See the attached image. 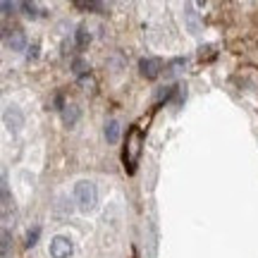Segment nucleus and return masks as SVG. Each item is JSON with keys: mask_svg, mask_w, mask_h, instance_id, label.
<instances>
[{"mask_svg": "<svg viewBox=\"0 0 258 258\" xmlns=\"http://www.w3.org/2000/svg\"><path fill=\"white\" fill-rule=\"evenodd\" d=\"M141 146H144V132L139 127H132L127 134V146H124V170H127L129 175L137 170Z\"/></svg>", "mask_w": 258, "mask_h": 258, "instance_id": "1", "label": "nucleus"}, {"mask_svg": "<svg viewBox=\"0 0 258 258\" xmlns=\"http://www.w3.org/2000/svg\"><path fill=\"white\" fill-rule=\"evenodd\" d=\"M74 201H77V208L82 213H91L98 203V191H96V184L93 182H77L74 186Z\"/></svg>", "mask_w": 258, "mask_h": 258, "instance_id": "2", "label": "nucleus"}, {"mask_svg": "<svg viewBox=\"0 0 258 258\" xmlns=\"http://www.w3.org/2000/svg\"><path fill=\"white\" fill-rule=\"evenodd\" d=\"M48 251H50V258H70L74 251V244L70 237H53Z\"/></svg>", "mask_w": 258, "mask_h": 258, "instance_id": "3", "label": "nucleus"}, {"mask_svg": "<svg viewBox=\"0 0 258 258\" xmlns=\"http://www.w3.org/2000/svg\"><path fill=\"white\" fill-rule=\"evenodd\" d=\"M139 70H141V74H144L146 79H158V77H160V70H163V62H160L158 57H144V60L139 62Z\"/></svg>", "mask_w": 258, "mask_h": 258, "instance_id": "4", "label": "nucleus"}, {"mask_svg": "<svg viewBox=\"0 0 258 258\" xmlns=\"http://www.w3.org/2000/svg\"><path fill=\"white\" fill-rule=\"evenodd\" d=\"M184 19L186 27H189V34H201V19H199V12H196V5L194 3H186L184 5Z\"/></svg>", "mask_w": 258, "mask_h": 258, "instance_id": "5", "label": "nucleus"}, {"mask_svg": "<svg viewBox=\"0 0 258 258\" xmlns=\"http://www.w3.org/2000/svg\"><path fill=\"white\" fill-rule=\"evenodd\" d=\"M5 43H8L12 50H24L27 46V38H24V31L22 29H5Z\"/></svg>", "mask_w": 258, "mask_h": 258, "instance_id": "6", "label": "nucleus"}, {"mask_svg": "<svg viewBox=\"0 0 258 258\" xmlns=\"http://www.w3.org/2000/svg\"><path fill=\"white\" fill-rule=\"evenodd\" d=\"M120 132H122V127L117 120L105 122V139H108V144H117L120 141Z\"/></svg>", "mask_w": 258, "mask_h": 258, "instance_id": "7", "label": "nucleus"}, {"mask_svg": "<svg viewBox=\"0 0 258 258\" xmlns=\"http://www.w3.org/2000/svg\"><path fill=\"white\" fill-rule=\"evenodd\" d=\"M22 112L17 110V108H8V110H5V124H8L10 129H15V132H17L19 127H22Z\"/></svg>", "mask_w": 258, "mask_h": 258, "instance_id": "8", "label": "nucleus"}, {"mask_svg": "<svg viewBox=\"0 0 258 258\" xmlns=\"http://www.w3.org/2000/svg\"><path fill=\"white\" fill-rule=\"evenodd\" d=\"M62 122L67 124V127H74V124L79 122V108L72 105V103H70V105H64L62 108Z\"/></svg>", "mask_w": 258, "mask_h": 258, "instance_id": "9", "label": "nucleus"}, {"mask_svg": "<svg viewBox=\"0 0 258 258\" xmlns=\"http://www.w3.org/2000/svg\"><path fill=\"white\" fill-rule=\"evenodd\" d=\"M184 64H186V60H184V57H177V60H172V62L167 64L165 77H167V79H175L177 74H179V72H182V70H184Z\"/></svg>", "mask_w": 258, "mask_h": 258, "instance_id": "10", "label": "nucleus"}, {"mask_svg": "<svg viewBox=\"0 0 258 258\" xmlns=\"http://www.w3.org/2000/svg\"><path fill=\"white\" fill-rule=\"evenodd\" d=\"M89 41H91V34H89V31H86L84 27L77 29V46H79V48L89 46Z\"/></svg>", "mask_w": 258, "mask_h": 258, "instance_id": "11", "label": "nucleus"}, {"mask_svg": "<svg viewBox=\"0 0 258 258\" xmlns=\"http://www.w3.org/2000/svg\"><path fill=\"white\" fill-rule=\"evenodd\" d=\"M19 8L24 10L27 17H38V8L34 5V3H19Z\"/></svg>", "mask_w": 258, "mask_h": 258, "instance_id": "12", "label": "nucleus"}, {"mask_svg": "<svg viewBox=\"0 0 258 258\" xmlns=\"http://www.w3.org/2000/svg\"><path fill=\"white\" fill-rule=\"evenodd\" d=\"M10 244H12V237L8 230H3V258H10Z\"/></svg>", "mask_w": 258, "mask_h": 258, "instance_id": "13", "label": "nucleus"}, {"mask_svg": "<svg viewBox=\"0 0 258 258\" xmlns=\"http://www.w3.org/2000/svg\"><path fill=\"white\" fill-rule=\"evenodd\" d=\"M0 8H3V15L8 17V15H12V12L19 8V5L17 3H8V0H3V5H0Z\"/></svg>", "mask_w": 258, "mask_h": 258, "instance_id": "14", "label": "nucleus"}, {"mask_svg": "<svg viewBox=\"0 0 258 258\" xmlns=\"http://www.w3.org/2000/svg\"><path fill=\"white\" fill-rule=\"evenodd\" d=\"M77 8H82V10H105V5H101V3H77Z\"/></svg>", "mask_w": 258, "mask_h": 258, "instance_id": "15", "label": "nucleus"}, {"mask_svg": "<svg viewBox=\"0 0 258 258\" xmlns=\"http://www.w3.org/2000/svg\"><path fill=\"white\" fill-rule=\"evenodd\" d=\"M38 234H41V230H31L29 232V237H27V246H34V244H36V239H38Z\"/></svg>", "mask_w": 258, "mask_h": 258, "instance_id": "16", "label": "nucleus"}, {"mask_svg": "<svg viewBox=\"0 0 258 258\" xmlns=\"http://www.w3.org/2000/svg\"><path fill=\"white\" fill-rule=\"evenodd\" d=\"M213 55V46H201V48H199V57H201V60H203V57H211Z\"/></svg>", "mask_w": 258, "mask_h": 258, "instance_id": "17", "label": "nucleus"}, {"mask_svg": "<svg viewBox=\"0 0 258 258\" xmlns=\"http://www.w3.org/2000/svg\"><path fill=\"white\" fill-rule=\"evenodd\" d=\"M74 72H77V74L86 72V70H84V62H82V60H74Z\"/></svg>", "mask_w": 258, "mask_h": 258, "instance_id": "18", "label": "nucleus"}, {"mask_svg": "<svg viewBox=\"0 0 258 258\" xmlns=\"http://www.w3.org/2000/svg\"><path fill=\"white\" fill-rule=\"evenodd\" d=\"M36 55H38V46L34 43V46L29 48V57H36Z\"/></svg>", "mask_w": 258, "mask_h": 258, "instance_id": "19", "label": "nucleus"}]
</instances>
